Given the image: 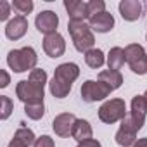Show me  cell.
Instances as JSON below:
<instances>
[{
	"mask_svg": "<svg viewBox=\"0 0 147 147\" xmlns=\"http://www.w3.org/2000/svg\"><path fill=\"white\" fill-rule=\"evenodd\" d=\"M67 31L71 35L73 45L78 52H88L94 49L95 36L92 33V28L85 21H69L67 23Z\"/></svg>",
	"mask_w": 147,
	"mask_h": 147,
	"instance_id": "obj_1",
	"label": "cell"
},
{
	"mask_svg": "<svg viewBox=\"0 0 147 147\" xmlns=\"http://www.w3.org/2000/svg\"><path fill=\"white\" fill-rule=\"evenodd\" d=\"M36 52L33 47H23V49H16L11 50L7 54V64L11 69H14V73H24L28 69H35L36 66Z\"/></svg>",
	"mask_w": 147,
	"mask_h": 147,
	"instance_id": "obj_2",
	"label": "cell"
},
{
	"mask_svg": "<svg viewBox=\"0 0 147 147\" xmlns=\"http://www.w3.org/2000/svg\"><path fill=\"white\" fill-rule=\"evenodd\" d=\"M126 114H128L126 104L123 99H111L99 107V119L102 123H107V125H113L116 121H123Z\"/></svg>",
	"mask_w": 147,
	"mask_h": 147,
	"instance_id": "obj_3",
	"label": "cell"
},
{
	"mask_svg": "<svg viewBox=\"0 0 147 147\" xmlns=\"http://www.w3.org/2000/svg\"><path fill=\"white\" fill-rule=\"evenodd\" d=\"M126 64L135 75H147V54L140 43H130L125 49Z\"/></svg>",
	"mask_w": 147,
	"mask_h": 147,
	"instance_id": "obj_4",
	"label": "cell"
},
{
	"mask_svg": "<svg viewBox=\"0 0 147 147\" xmlns=\"http://www.w3.org/2000/svg\"><path fill=\"white\" fill-rule=\"evenodd\" d=\"M16 95L21 102L24 104H33V102H43V87L38 83H33L30 80H21L16 85Z\"/></svg>",
	"mask_w": 147,
	"mask_h": 147,
	"instance_id": "obj_5",
	"label": "cell"
},
{
	"mask_svg": "<svg viewBox=\"0 0 147 147\" xmlns=\"http://www.w3.org/2000/svg\"><path fill=\"white\" fill-rule=\"evenodd\" d=\"M111 92H113V90H111L107 85H104L102 82L87 80V82L82 85V99H83V102H88V104L106 99Z\"/></svg>",
	"mask_w": 147,
	"mask_h": 147,
	"instance_id": "obj_6",
	"label": "cell"
},
{
	"mask_svg": "<svg viewBox=\"0 0 147 147\" xmlns=\"http://www.w3.org/2000/svg\"><path fill=\"white\" fill-rule=\"evenodd\" d=\"M35 26H36V30H38L40 33H43L45 36L54 35V33H57L59 18H57V14L52 12V11H43V12H40V14L36 16Z\"/></svg>",
	"mask_w": 147,
	"mask_h": 147,
	"instance_id": "obj_7",
	"label": "cell"
},
{
	"mask_svg": "<svg viewBox=\"0 0 147 147\" xmlns=\"http://www.w3.org/2000/svg\"><path fill=\"white\" fill-rule=\"evenodd\" d=\"M76 119H78V118H76L75 114H71V113H61V114H57V116L54 118V121H52V130L55 131L57 137L66 138V137L71 135L73 126H75Z\"/></svg>",
	"mask_w": 147,
	"mask_h": 147,
	"instance_id": "obj_8",
	"label": "cell"
},
{
	"mask_svg": "<svg viewBox=\"0 0 147 147\" xmlns=\"http://www.w3.org/2000/svg\"><path fill=\"white\" fill-rule=\"evenodd\" d=\"M43 50L49 57L55 59V57H61L64 52H66V42H64V36L59 35V33H54V35H49L43 38Z\"/></svg>",
	"mask_w": 147,
	"mask_h": 147,
	"instance_id": "obj_9",
	"label": "cell"
},
{
	"mask_svg": "<svg viewBox=\"0 0 147 147\" xmlns=\"http://www.w3.org/2000/svg\"><path fill=\"white\" fill-rule=\"evenodd\" d=\"M28 31V19L24 16H14L5 26V36L9 40H19L26 35Z\"/></svg>",
	"mask_w": 147,
	"mask_h": 147,
	"instance_id": "obj_10",
	"label": "cell"
},
{
	"mask_svg": "<svg viewBox=\"0 0 147 147\" xmlns=\"http://www.w3.org/2000/svg\"><path fill=\"white\" fill-rule=\"evenodd\" d=\"M118 9L125 21H137L142 16V4L138 0H121Z\"/></svg>",
	"mask_w": 147,
	"mask_h": 147,
	"instance_id": "obj_11",
	"label": "cell"
},
{
	"mask_svg": "<svg viewBox=\"0 0 147 147\" xmlns=\"http://www.w3.org/2000/svg\"><path fill=\"white\" fill-rule=\"evenodd\" d=\"M88 26L94 31H97V33H109L114 28V18H113V14H109L106 11L102 14H97V16L90 18L88 19Z\"/></svg>",
	"mask_w": 147,
	"mask_h": 147,
	"instance_id": "obj_12",
	"label": "cell"
},
{
	"mask_svg": "<svg viewBox=\"0 0 147 147\" xmlns=\"http://www.w3.org/2000/svg\"><path fill=\"white\" fill-rule=\"evenodd\" d=\"M54 76L59 78V80H62V82H66V83H71V85H73V82L80 76V67H78V64H75V62L59 64V66L55 67V71H54Z\"/></svg>",
	"mask_w": 147,
	"mask_h": 147,
	"instance_id": "obj_13",
	"label": "cell"
},
{
	"mask_svg": "<svg viewBox=\"0 0 147 147\" xmlns=\"http://www.w3.org/2000/svg\"><path fill=\"white\" fill-rule=\"evenodd\" d=\"M64 7L67 11L69 21H85V19H88V11H87L85 2H80V0H66Z\"/></svg>",
	"mask_w": 147,
	"mask_h": 147,
	"instance_id": "obj_14",
	"label": "cell"
},
{
	"mask_svg": "<svg viewBox=\"0 0 147 147\" xmlns=\"http://www.w3.org/2000/svg\"><path fill=\"white\" fill-rule=\"evenodd\" d=\"M92 126H90V123L87 121V119H76V123H75V126H73V131H71V137L75 138L78 144H82V142H87V140H90L92 138Z\"/></svg>",
	"mask_w": 147,
	"mask_h": 147,
	"instance_id": "obj_15",
	"label": "cell"
},
{
	"mask_svg": "<svg viewBox=\"0 0 147 147\" xmlns=\"http://www.w3.org/2000/svg\"><path fill=\"white\" fill-rule=\"evenodd\" d=\"M99 82H102L104 85H107L111 90H116L123 85V75L119 71H113V69H106L99 73Z\"/></svg>",
	"mask_w": 147,
	"mask_h": 147,
	"instance_id": "obj_16",
	"label": "cell"
},
{
	"mask_svg": "<svg viewBox=\"0 0 147 147\" xmlns=\"http://www.w3.org/2000/svg\"><path fill=\"white\" fill-rule=\"evenodd\" d=\"M125 62H126L125 49H121V47H113V49L109 50V54H107V66H109V69L118 71V69H121V67L125 66Z\"/></svg>",
	"mask_w": 147,
	"mask_h": 147,
	"instance_id": "obj_17",
	"label": "cell"
},
{
	"mask_svg": "<svg viewBox=\"0 0 147 147\" xmlns=\"http://www.w3.org/2000/svg\"><path fill=\"white\" fill-rule=\"evenodd\" d=\"M130 114L138 119L140 123H145V116H147V100L144 95H135L131 99V111Z\"/></svg>",
	"mask_w": 147,
	"mask_h": 147,
	"instance_id": "obj_18",
	"label": "cell"
},
{
	"mask_svg": "<svg viewBox=\"0 0 147 147\" xmlns=\"http://www.w3.org/2000/svg\"><path fill=\"white\" fill-rule=\"evenodd\" d=\"M114 138H116V144L121 145V147H133L135 142H137V133L128 130V128H125V126H119V130L116 131Z\"/></svg>",
	"mask_w": 147,
	"mask_h": 147,
	"instance_id": "obj_19",
	"label": "cell"
},
{
	"mask_svg": "<svg viewBox=\"0 0 147 147\" xmlns=\"http://www.w3.org/2000/svg\"><path fill=\"white\" fill-rule=\"evenodd\" d=\"M71 83H66V82H62V80H59V78H52V82L49 83V88H50V94L55 97V99H64L69 92H71Z\"/></svg>",
	"mask_w": 147,
	"mask_h": 147,
	"instance_id": "obj_20",
	"label": "cell"
},
{
	"mask_svg": "<svg viewBox=\"0 0 147 147\" xmlns=\"http://www.w3.org/2000/svg\"><path fill=\"white\" fill-rule=\"evenodd\" d=\"M85 62H87L88 67H92V69H99V67L106 62V59H104V52H102L100 49H92V50H88V52L85 54Z\"/></svg>",
	"mask_w": 147,
	"mask_h": 147,
	"instance_id": "obj_21",
	"label": "cell"
},
{
	"mask_svg": "<svg viewBox=\"0 0 147 147\" xmlns=\"http://www.w3.org/2000/svg\"><path fill=\"white\" fill-rule=\"evenodd\" d=\"M24 113L30 119H42L43 114H45V106H43V102L24 104Z\"/></svg>",
	"mask_w": 147,
	"mask_h": 147,
	"instance_id": "obj_22",
	"label": "cell"
},
{
	"mask_svg": "<svg viewBox=\"0 0 147 147\" xmlns=\"http://www.w3.org/2000/svg\"><path fill=\"white\" fill-rule=\"evenodd\" d=\"M14 138H18V140H21V142H24L28 147H30L31 144H35V142H36V137H35L33 130H30V128H26V126L18 128V130H16V133H14Z\"/></svg>",
	"mask_w": 147,
	"mask_h": 147,
	"instance_id": "obj_23",
	"label": "cell"
},
{
	"mask_svg": "<svg viewBox=\"0 0 147 147\" xmlns=\"http://www.w3.org/2000/svg\"><path fill=\"white\" fill-rule=\"evenodd\" d=\"M87 11H88V19L97 14H102L106 12V2L104 0H90V2H87Z\"/></svg>",
	"mask_w": 147,
	"mask_h": 147,
	"instance_id": "obj_24",
	"label": "cell"
},
{
	"mask_svg": "<svg viewBox=\"0 0 147 147\" xmlns=\"http://www.w3.org/2000/svg\"><path fill=\"white\" fill-rule=\"evenodd\" d=\"M12 9L19 12V16H26L33 11V2L31 0H12Z\"/></svg>",
	"mask_w": 147,
	"mask_h": 147,
	"instance_id": "obj_25",
	"label": "cell"
},
{
	"mask_svg": "<svg viewBox=\"0 0 147 147\" xmlns=\"http://www.w3.org/2000/svg\"><path fill=\"white\" fill-rule=\"evenodd\" d=\"M0 104H2V113H0V118L2 119H7L9 116H11V113H12V109H14V104H12V100L7 97V95H2L0 97Z\"/></svg>",
	"mask_w": 147,
	"mask_h": 147,
	"instance_id": "obj_26",
	"label": "cell"
},
{
	"mask_svg": "<svg viewBox=\"0 0 147 147\" xmlns=\"http://www.w3.org/2000/svg\"><path fill=\"white\" fill-rule=\"evenodd\" d=\"M30 82H33V83H38V85L45 87V83H47V73H45L43 69L35 67L33 71H30Z\"/></svg>",
	"mask_w": 147,
	"mask_h": 147,
	"instance_id": "obj_27",
	"label": "cell"
},
{
	"mask_svg": "<svg viewBox=\"0 0 147 147\" xmlns=\"http://www.w3.org/2000/svg\"><path fill=\"white\" fill-rule=\"evenodd\" d=\"M11 4L9 2H5V0H2L0 2V21H7L9 19V16H11Z\"/></svg>",
	"mask_w": 147,
	"mask_h": 147,
	"instance_id": "obj_28",
	"label": "cell"
},
{
	"mask_svg": "<svg viewBox=\"0 0 147 147\" xmlns=\"http://www.w3.org/2000/svg\"><path fill=\"white\" fill-rule=\"evenodd\" d=\"M33 147H54V140L49 135H42L36 138V142L33 144Z\"/></svg>",
	"mask_w": 147,
	"mask_h": 147,
	"instance_id": "obj_29",
	"label": "cell"
},
{
	"mask_svg": "<svg viewBox=\"0 0 147 147\" xmlns=\"http://www.w3.org/2000/svg\"><path fill=\"white\" fill-rule=\"evenodd\" d=\"M76 147H102V145H100V142H99V140H95V138H90V140H87V142H82V144H78Z\"/></svg>",
	"mask_w": 147,
	"mask_h": 147,
	"instance_id": "obj_30",
	"label": "cell"
},
{
	"mask_svg": "<svg viewBox=\"0 0 147 147\" xmlns=\"http://www.w3.org/2000/svg\"><path fill=\"white\" fill-rule=\"evenodd\" d=\"M0 75H2V82H0V87H2V88H5V87L11 83V78H9V75H7V71H5V69H2V71H0Z\"/></svg>",
	"mask_w": 147,
	"mask_h": 147,
	"instance_id": "obj_31",
	"label": "cell"
},
{
	"mask_svg": "<svg viewBox=\"0 0 147 147\" xmlns=\"http://www.w3.org/2000/svg\"><path fill=\"white\" fill-rule=\"evenodd\" d=\"M9 147H28L24 142H21V140H18V138H12L11 142H9Z\"/></svg>",
	"mask_w": 147,
	"mask_h": 147,
	"instance_id": "obj_32",
	"label": "cell"
},
{
	"mask_svg": "<svg viewBox=\"0 0 147 147\" xmlns=\"http://www.w3.org/2000/svg\"><path fill=\"white\" fill-rule=\"evenodd\" d=\"M133 147H147V137H145V138H138Z\"/></svg>",
	"mask_w": 147,
	"mask_h": 147,
	"instance_id": "obj_33",
	"label": "cell"
},
{
	"mask_svg": "<svg viewBox=\"0 0 147 147\" xmlns=\"http://www.w3.org/2000/svg\"><path fill=\"white\" fill-rule=\"evenodd\" d=\"M144 97H145V100H147V90H145V94H144Z\"/></svg>",
	"mask_w": 147,
	"mask_h": 147,
	"instance_id": "obj_34",
	"label": "cell"
},
{
	"mask_svg": "<svg viewBox=\"0 0 147 147\" xmlns=\"http://www.w3.org/2000/svg\"><path fill=\"white\" fill-rule=\"evenodd\" d=\"M145 40H147V35H145Z\"/></svg>",
	"mask_w": 147,
	"mask_h": 147,
	"instance_id": "obj_35",
	"label": "cell"
}]
</instances>
